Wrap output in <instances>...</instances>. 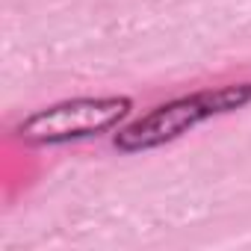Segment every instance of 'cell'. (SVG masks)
Listing matches in <instances>:
<instances>
[{
  "label": "cell",
  "mask_w": 251,
  "mask_h": 251,
  "mask_svg": "<svg viewBox=\"0 0 251 251\" xmlns=\"http://www.w3.org/2000/svg\"><path fill=\"white\" fill-rule=\"evenodd\" d=\"M251 103V83H230L219 89H201L192 95H180L175 100H166L136 118L133 124L121 127L112 139V145L121 154H136V151H151L160 145H169L189 133L198 124L227 115L233 109H242Z\"/></svg>",
  "instance_id": "6da1fadb"
},
{
  "label": "cell",
  "mask_w": 251,
  "mask_h": 251,
  "mask_svg": "<svg viewBox=\"0 0 251 251\" xmlns=\"http://www.w3.org/2000/svg\"><path fill=\"white\" fill-rule=\"evenodd\" d=\"M130 109L133 100L127 95L71 98L27 115L15 127V136L27 145H68L109 133L130 115Z\"/></svg>",
  "instance_id": "7a4b0ae2"
}]
</instances>
